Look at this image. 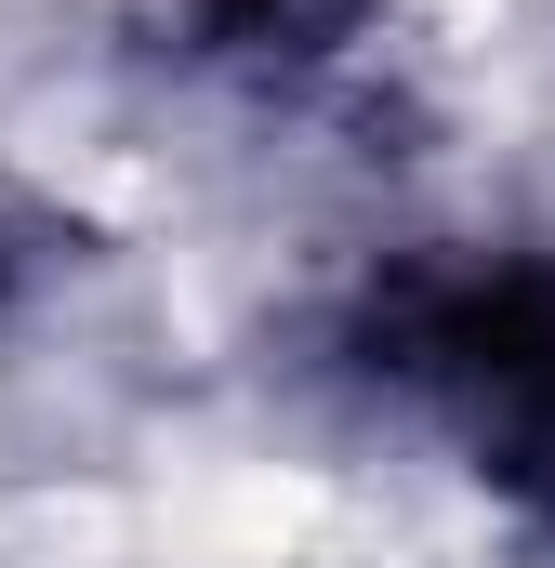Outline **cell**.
<instances>
[{"label":"cell","instance_id":"obj_1","mask_svg":"<svg viewBox=\"0 0 555 568\" xmlns=\"http://www.w3.org/2000/svg\"><path fill=\"white\" fill-rule=\"evenodd\" d=\"M344 357L476 489L555 516V252H503V239L411 252L357 291Z\"/></svg>","mask_w":555,"mask_h":568}]
</instances>
